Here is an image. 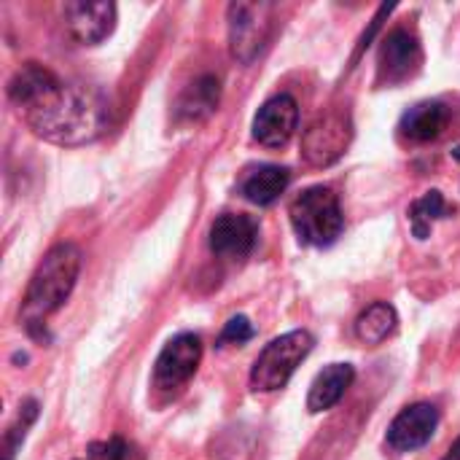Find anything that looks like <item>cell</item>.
Masks as SVG:
<instances>
[{"instance_id": "obj_1", "label": "cell", "mask_w": 460, "mask_h": 460, "mask_svg": "<svg viewBox=\"0 0 460 460\" xmlns=\"http://www.w3.org/2000/svg\"><path fill=\"white\" fill-rule=\"evenodd\" d=\"M8 100L24 124L54 146H86L105 135L111 124L108 100L86 86L62 81L38 62H24L8 81Z\"/></svg>"}, {"instance_id": "obj_2", "label": "cell", "mask_w": 460, "mask_h": 460, "mask_svg": "<svg viewBox=\"0 0 460 460\" xmlns=\"http://www.w3.org/2000/svg\"><path fill=\"white\" fill-rule=\"evenodd\" d=\"M81 261L84 256L78 245L73 243H59L43 253V259L38 261L27 283L22 310H19V323L30 334L40 337V329L46 326V321L67 302L81 275Z\"/></svg>"}, {"instance_id": "obj_3", "label": "cell", "mask_w": 460, "mask_h": 460, "mask_svg": "<svg viewBox=\"0 0 460 460\" xmlns=\"http://www.w3.org/2000/svg\"><path fill=\"white\" fill-rule=\"evenodd\" d=\"M291 226L299 243L313 248H329L345 229L340 197L329 186H310L299 191L288 205Z\"/></svg>"}, {"instance_id": "obj_4", "label": "cell", "mask_w": 460, "mask_h": 460, "mask_svg": "<svg viewBox=\"0 0 460 460\" xmlns=\"http://www.w3.org/2000/svg\"><path fill=\"white\" fill-rule=\"evenodd\" d=\"M313 345L315 340L305 329L288 332L272 340L270 345H264V350L251 367V388L256 394H275L286 388L294 372L299 369V364L313 353Z\"/></svg>"}, {"instance_id": "obj_5", "label": "cell", "mask_w": 460, "mask_h": 460, "mask_svg": "<svg viewBox=\"0 0 460 460\" xmlns=\"http://www.w3.org/2000/svg\"><path fill=\"white\" fill-rule=\"evenodd\" d=\"M272 3H232L226 8L229 22V51L240 65H251L270 43L275 32Z\"/></svg>"}, {"instance_id": "obj_6", "label": "cell", "mask_w": 460, "mask_h": 460, "mask_svg": "<svg viewBox=\"0 0 460 460\" xmlns=\"http://www.w3.org/2000/svg\"><path fill=\"white\" fill-rule=\"evenodd\" d=\"M199 361H202V340L197 334L183 332V334L172 337L162 348V353H159V358L154 364L151 388L156 394H162L164 399H172L197 375Z\"/></svg>"}, {"instance_id": "obj_7", "label": "cell", "mask_w": 460, "mask_h": 460, "mask_svg": "<svg viewBox=\"0 0 460 460\" xmlns=\"http://www.w3.org/2000/svg\"><path fill=\"white\" fill-rule=\"evenodd\" d=\"M353 140V124L348 111L321 113L302 135V156L313 167H329L348 151Z\"/></svg>"}, {"instance_id": "obj_8", "label": "cell", "mask_w": 460, "mask_h": 460, "mask_svg": "<svg viewBox=\"0 0 460 460\" xmlns=\"http://www.w3.org/2000/svg\"><path fill=\"white\" fill-rule=\"evenodd\" d=\"M423 67V46L420 38L407 27H394L377 51V84L399 86L415 78Z\"/></svg>"}, {"instance_id": "obj_9", "label": "cell", "mask_w": 460, "mask_h": 460, "mask_svg": "<svg viewBox=\"0 0 460 460\" xmlns=\"http://www.w3.org/2000/svg\"><path fill=\"white\" fill-rule=\"evenodd\" d=\"M439 429V410L431 402H418L404 407L388 426L385 445L394 453H415L426 447Z\"/></svg>"}, {"instance_id": "obj_10", "label": "cell", "mask_w": 460, "mask_h": 460, "mask_svg": "<svg viewBox=\"0 0 460 460\" xmlns=\"http://www.w3.org/2000/svg\"><path fill=\"white\" fill-rule=\"evenodd\" d=\"M62 13L70 38L81 46L102 43L116 27V3L111 0H70Z\"/></svg>"}, {"instance_id": "obj_11", "label": "cell", "mask_w": 460, "mask_h": 460, "mask_svg": "<svg viewBox=\"0 0 460 460\" xmlns=\"http://www.w3.org/2000/svg\"><path fill=\"white\" fill-rule=\"evenodd\" d=\"M299 129V105L291 94L270 97L253 116V140L264 148H283Z\"/></svg>"}, {"instance_id": "obj_12", "label": "cell", "mask_w": 460, "mask_h": 460, "mask_svg": "<svg viewBox=\"0 0 460 460\" xmlns=\"http://www.w3.org/2000/svg\"><path fill=\"white\" fill-rule=\"evenodd\" d=\"M259 221L245 213H224L210 226V251L224 261H243L253 253Z\"/></svg>"}, {"instance_id": "obj_13", "label": "cell", "mask_w": 460, "mask_h": 460, "mask_svg": "<svg viewBox=\"0 0 460 460\" xmlns=\"http://www.w3.org/2000/svg\"><path fill=\"white\" fill-rule=\"evenodd\" d=\"M450 124V108L442 100H423L418 105H412L402 121H399V135L407 143H434L445 135Z\"/></svg>"}, {"instance_id": "obj_14", "label": "cell", "mask_w": 460, "mask_h": 460, "mask_svg": "<svg viewBox=\"0 0 460 460\" xmlns=\"http://www.w3.org/2000/svg\"><path fill=\"white\" fill-rule=\"evenodd\" d=\"M353 380H356V369L350 364H329L323 372H318V377L310 385L307 410L313 415L329 412L332 407H337L342 402V396L348 394Z\"/></svg>"}, {"instance_id": "obj_15", "label": "cell", "mask_w": 460, "mask_h": 460, "mask_svg": "<svg viewBox=\"0 0 460 460\" xmlns=\"http://www.w3.org/2000/svg\"><path fill=\"white\" fill-rule=\"evenodd\" d=\"M291 183V172L280 164H259L253 170L245 172V178L240 181V194L259 205V208H267L272 205Z\"/></svg>"}, {"instance_id": "obj_16", "label": "cell", "mask_w": 460, "mask_h": 460, "mask_svg": "<svg viewBox=\"0 0 460 460\" xmlns=\"http://www.w3.org/2000/svg\"><path fill=\"white\" fill-rule=\"evenodd\" d=\"M218 100H221V84L216 75L208 73L183 89V94L178 97L175 113L181 121H205L216 113Z\"/></svg>"}, {"instance_id": "obj_17", "label": "cell", "mask_w": 460, "mask_h": 460, "mask_svg": "<svg viewBox=\"0 0 460 460\" xmlns=\"http://www.w3.org/2000/svg\"><path fill=\"white\" fill-rule=\"evenodd\" d=\"M396 326H399V315H396L394 305L375 302L356 318V337L361 345L377 348L396 332Z\"/></svg>"}, {"instance_id": "obj_18", "label": "cell", "mask_w": 460, "mask_h": 460, "mask_svg": "<svg viewBox=\"0 0 460 460\" xmlns=\"http://www.w3.org/2000/svg\"><path fill=\"white\" fill-rule=\"evenodd\" d=\"M453 213V208L447 205L445 194L442 191H426L420 199H415L410 205V226H412V234L418 240H426L431 234V226L439 221V218H447Z\"/></svg>"}, {"instance_id": "obj_19", "label": "cell", "mask_w": 460, "mask_h": 460, "mask_svg": "<svg viewBox=\"0 0 460 460\" xmlns=\"http://www.w3.org/2000/svg\"><path fill=\"white\" fill-rule=\"evenodd\" d=\"M38 402L35 399H24L22 404H19V412H16V418H13V423L5 429V434H3V460H13L16 458V453H19V447H22V442H24V437H27V431L32 429V423L38 420Z\"/></svg>"}, {"instance_id": "obj_20", "label": "cell", "mask_w": 460, "mask_h": 460, "mask_svg": "<svg viewBox=\"0 0 460 460\" xmlns=\"http://www.w3.org/2000/svg\"><path fill=\"white\" fill-rule=\"evenodd\" d=\"M253 323L245 318V315H234V318H229V323L224 326V332H221V345H245V342H251L253 340Z\"/></svg>"}, {"instance_id": "obj_21", "label": "cell", "mask_w": 460, "mask_h": 460, "mask_svg": "<svg viewBox=\"0 0 460 460\" xmlns=\"http://www.w3.org/2000/svg\"><path fill=\"white\" fill-rule=\"evenodd\" d=\"M442 460H460V437L453 442V445H450V450L445 453V458Z\"/></svg>"}]
</instances>
